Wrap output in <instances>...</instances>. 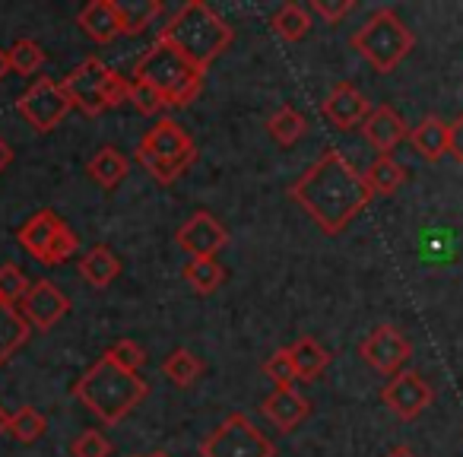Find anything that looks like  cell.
Segmentation results:
<instances>
[{"instance_id":"e0dca14e","label":"cell","mask_w":463,"mask_h":457,"mask_svg":"<svg viewBox=\"0 0 463 457\" xmlns=\"http://www.w3.org/2000/svg\"><path fill=\"white\" fill-rule=\"evenodd\" d=\"M80 29L99 45H109L121 35V16H118V0H92L80 10Z\"/></svg>"},{"instance_id":"d6a6232c","label":"cell","mask_w":463,"mask_h":457,"mask_svg":"<svg viewBox=\"0 0 463 457\" xmlns=\"http://www.w3.org/2000/svg\"><path fill=\"white\" fill-rule=\"evenodd\" d=\"M105 359L115 362V366L124 368V372L140 375V368L146 366V349H143L140 343H134V340H118L115 347L105 349Z\"/></svg>"},{"instance_id":"9a60e30c","label":"cell","mask_w":463,"mask_h":457,"mask_svg":"<svg viewBox=\"0 0 463 457\" xmlns=\"http://www.w3.org/2000/svg\"><path fill=\"white\" fill-rule=\"evenodd\" d=\"M362 134H365V140L372 143L381 156H391L393 149L410 137V128H406L403 115H400L397 109L378 105V109H372V115L362 121Z\"/></svg>"},{"instance_id":"b9f144b4","label":"cell","mask_w":463,"mask_h":457,"mask_svg":"<svg viewBox=\"0 0 463 457\" xmlns=\"http://www.w3.org/2000/svg\"><path fill=\"white\" fill-rule=\"evenodd\" d=\"M384 457H416V451H412V448H406V444H397V448H391Z\"/></svg>"},{"instance_id":"5bb4252c","label":"cell","mask_w":463,"mask_h":457,"mask_svg":"<svg viewBox=\"0 0 463 457\" xmlns=\"http://www.w3.org/2000/svg\"><path fill=\"white\" fill-rule=\"evenodd\" d=\"M321 111L334 128L353 130V128H362V121L372 115V102H368L353 83H336L334 90L327 92V99H324Z\"/></svg>"},{"instance_id":"60d3db41","label":"cell","mask_w":463,"mask_h":457,"mask_svg":"<svg viewBox=\"0 0 463 457\" xmlns=\"http://www.w3.org/2000/svg\"><path fill=\"white\" fill-rule=\"evenodd\" d=\"M10 162H14V147H10V143L4 140V137H0V172H4V168H7Z\"/></svg>"},{"instance_id":"30bf717a","label":"cell","mask_w":463,"mask_h":457,"mask_svg":"<svg viewBox=\"0 0 463 457\" xmlns=\"http://www.w3.org/2000/svg\"><path fill=\"white\" fill-rule=\"evenodd\" d=\"M410 353H412L410 340H406L397 328H391V324H381V328H374L359 347L362 359H365L374 372L387 375V378H393L397 372H403Z\"/></svg>"},{"instance_id":"4316f807","label":"cell","mask_w":463,"mask_h":457,"mask_svg":"<svg viewBox=\"0 0 463 457\" xmlns=\"http://www.w3.org/2000/svg\"><path fill=\"white\" fill-rule=\"evenodd\" d=\"M162 372L178 387H191L203 375V359L197 353H191V349H172L168 359L162 362Z\"/></svg>"},{"instance_id":"7c38bea8","label":"cell","mask_w":463,"mask_h":457,"mask_svg":"<svg viewBox=\"0 0 463 457\" xmlns=\"http://www.w3.org/2000/svg\"><path fill=\"white\" fill-rule=\"evenodd\" d=\"M431 397H435V394H431L429 381L416 372H397L384 385V391H381L384 406L393 413V416L403 419V423H410V419H416L419 413H425V406L431 404Z\"/></svg>"},{"instance_id":"603a6c76","label":"cell","mask_w":463,"mask_h":457,"mask_svg":"<svg viewBox=\"0 0 463 457\" xmlns=\"http://www.w3.org/2000/svg\"><path fill=\"white\" fill-rule=\"evenodd\" d=\"M289 356H292V368H296V378H302V381L321 378L324 368L330 366V353L315 340V337L296 340V347H289Z\"/></svg>"},{"instance_id":"9c48e42d","label":"cell","mask_w":463,"mask_h":457,"mask_svg":"<svg viewBox=\"0 0 463 457\" xmlns=\"http://www.w3.org/2000/svg\"><path fill=\"white\" fill-rule=\"evenodd\" d=\"M111 77V67H105L99 58H86L83 64H77L64 80L61 90L71 99L73 109H80L86 118H99L105 109V83Z\"/></svg>"},{"instance_id":"484cf974","label":"cell","mask_w":463,"mask_h":457,"mask_svg":"<svg viewBox=\"0 0 463 457\" xmlns=\"http://www.w3.org/2000/svg\"><path fill=\"white\" fill-rule=\"evenodd\" d=\"M270 26L283 42H298L308 35L311 16H308V10L298 7V4H283V7L270 16Z\"/></svg>"},{"instance_id":"d6986e66","label":"cell","mask_w":463,"mask_h":457,"mask_svg":"<svg viewBox=\"0 0 463 457\" xmlns=\"http://www.w3.org/2000/svg\"><path fill=\"white\" fill-rule=\"evenodd\" d=\"M29 337H33V328L23 318V311L16 305L0 302V366L14 359L29 343Z\"/></svg>"},{"instance_id":"836d02e7","label":"cell","mask_w":463,"mask_h":457,"mask_svg":"<svg viewBox=\"0 0 463 457\" xmlns=\"http://www.w3.org/2000/svg\"><path fill=\"white\" fill-rule=\"evenodd\" d=\"M77 248H80L77 233H73L67 223H61V229L54 233V239H52V245H48L45 258H42V264H48V267L64 264V261H71L73 254H77Z\"/></svg>"},{"instance_id":"8fae6325","label":"cell","mask_w":463,"mask_h":457,"mask_svg":"<svg viewBox=\"0 0 463 457\" xmlns=\"http://www.w3.org/2000/svg\"><path fill=\"white\" fill-rule=\"evenodd\" d=\"M178 248L184 254H191V261H203V258H216L225 245H229V229L219 223L213 213L200 210L187 219L184 225L175 235Z\"/></svg>"},{"instance_id":"f35d334b","label":"cell","mask_w":463,"mask_h":457,"mask_svg":"<svg viewBox=\"0 0 463 457\" xmlns=\"http://www.w3.org/2000/svg\"><path fill=\"white\" fill-rule=\"evenodd\" d=\"M128 86L130 80H124L118 71H111L109 83H105V109H118L121 102H128Z\"/></svg>"},{"instance_id":"4fadbf2b","label":"cell","mask_w":463,"mask_h":457,"mask_svg":"<svg viewBox=\"0 0 463 457\" xmlns=\"http://www.w3.org/2000/svg\"><path fill=\"white\" fill-rule=\"evenodd\" d=\"M16 309L23 311V318H26L33 330H52L54 324L71 311V299H67L52 280H35V283L29 286L26 299H23Z\"/></svg>"},{"instance_id":"ffe728a7","label":"cell","mask_w":463,"mask_h":457,"mask_svg":"<svg viewBox=\"0 0 463 457\" xmlns=\"http://www.w3.org/2000/svg\"><path fill=\"white\" fill-rule=\"evenodd\" d=\"M410 143L422 159L438 162L448 153V121H441L438 115H425L422 121L410 130Z\"/></svg>"},{"instance_id":"d590c367","label":"cell","mask_w":463,"mask_h":457,"mask_svg":"<svg viewBox=\"0 0 463 457\" xmlns=\"http://www.w3.org/2000/svg\"><path fill=\"white\" fill-rule=\"evenodd\" d=\"M264 375L273 381L277 387H292V381L296 378V368H292V356H289V347L277 349V353L270 356V359L264 362Z\"/></svg>"},{"instance_id":"f1b7e54d","label":"cell","mask_w":463,"mask_h":457,"mask_svg":"<svg viewBox=\"0 0 463 457\" xmlns=\"http://www.w3.org/2000/svg\"><path fill=\"white\" fill-rule=\"evenodd\" d=\"M45 429H48V419L35 406H20L16 413H7V432L23 444L39 442L45 435Z\"/></svg>"},{"instance_id":"74e56055","label":"cell","mask_w":463,"mask_h":457,"mask_svg":"<svg viewBox=\"0 0 463 457\" xmlns=\"http://www.w3.org/2000/svg\"><path fill=\"white\" fill-rule=\"evenodd\" d=\"M311 10L315 16L327 23H340L343 16H349L355 10V0H311Z\"/></svg>"},{"instance_id":"8992f818","label":"cell","mask_w":463,"mask_h":457,"mask_svg":"<svg viewBox=\"0 0 463 457\" xmlns=\"http://www.w3.org/2000/svg\"><path fill=\"white\" fill-rule=\"evenodd\" d=\"M412 45H416V39H412L410 26H406L391 7L374 10L365 20V26L353 35V48L378 73L397 71L406 54L412 52Z\"/></svg>"},{"instance_id":"f546056e","label":"cell","mask_w":463,"mask_h":457,"mask_svg":"<svg viewBox=\"0 0 463 457\" xmlns=\"http://www.w3.org/2000/svg\"><path fill=\"white\" fill-rule=\"evenodd\" d=\"M181 273H184V280L200 292V296H210V292H216L219 286H222V280H225V271H222V264H219L216 258L187 261Z\"/></svg>"},{"instance_id":"277c9868","label":"cell","mask_w":463,"mask_h":457,"mask_svg":"<svg viewBox=\"0 0 463 457\" xmlns=\"http://www.w3.org/2000/svg\"><path fill=\"white\" fill-rule=\"evenodd\" d=\"M203 73L206 71L194 67L184 54H178L172 45H165V42H156L134 67V80L149 83L156 92H162V99H165L168 105H175V109H184V105H191L194 99L200 96V90H203Z\"/></svg>"},{"instance_id":"7a4b0ae2","label":"cell","mask_w":463,"mask_h":457,"mask_svg":"<svg viewBox=\"0 0 463 457\" xmlns=\"http://www.w3.org/2000/svg\"><path fill=\"white\" fill-rule=\"evenodd\" d=\"M235 33L232 26L210 7L203 0H187L184 7L159 29V39L156 42H165L172 45L178 54H184L194 67L206 71L225 48L232 45Z\"/></svg>"},{"instance_id":"cb8c5ba5","label":"cell","mask_w":463,"mask_h":457,"mask_svg":"<svg viewBox=\"0 0 463 457\" xmlns=\"http://www.w3.org/2000/svg\"><path fill=\"white\" fill-rule=\"evenodd\" d=\"M406 181V168L400 166L393 156H378V159L368 166L365 172V185L372 194H384V197H391L393 191H400V185Z\"/></svg>"},{"instance_id":"d4e9b609","label":"cell","mask_w":463,"mask_h":457,"mask_svg":"<svg viewBox=\"0 0 463 457\" xmlns=\"http://www.w3.org/2000/svg\"><path fill=\"white\" fill-rule=\"evenodd\" d=\"M267 130H270V137L277 143H283V147H292V143H298L305 134H308V121H305L302 111H296L292 105H283V109L270 115V121H267Z\"/></svg>"},{"instance_id":"ac0fdd59","label":"cell","mask_w":463,"mask_h":457,"mask_svg":"<svg viewBox=\"0 0 463 457\" xmlns=\"http://www.w3.org/2000/svg\"><path fill=\"white\" fill-rule=\"evenodd\" d=\"M61 223H64V219H61L54 210H39L35 216H29L26 223H23V229L16 233V239H20V245L42 264V258H45L48 245H52V239L61 229Z\"/></svg>"},{"instance_id":"1f68e13d","label":"cell","mask_w":463,"mask_h":457,"mask_svg":"<svg viewBox=\"0 0 463 457\" xmlns=\"http://www.w3.org/2000/svg\"><path fill=\"white\" fill-rule=\"evenodd\" d=\"M29 277L16 264H0V302L20 305L29 292Z\"/></svg>"},{"instance_id":"f6af8a7d","label":"cell","mask_w":463,"mask_h":457,"mask_svg":"<svg viewBox=\"0 0 463 457\" xmlns=\"http://www.w3.org/2000/svg\"><path fill=\"white\" fill-rule=\"evenodd\" d=\"M146 457H168L165 451H153V454H146Z\"/></svg>"},{"instance_id":"5b68a950","label":"cell","mask_w":463,"mask_h":457,"mask_svg":"<svg viewBox=\"0 0 463 457\" xmlns=\"http://www.w3.org/2000/svg\"><path fill=\"white\" fill-rule=\"evenodd\" d=\"M197 159V147L187 137V130L172 118H162L143 134L140 147H137V162L153 175L159 185H172L178 181L187 168Z\"/></svg>"},{"instance_id":"8d00e7d4","label":"cell","mask_w":463,"mask_h":457,"mask_svg":"<svg viewBox=\"0 0 463 457\" xmlns=\"http://www.w3.org/2000/svg\"><path fill=\"white\" fill-rule=\"evenodd\" d=\"M71 451H73V457H109L111 454V442L99 429H86V432H80V435L73 438Z\"/></svg>"},{"instance_id":"3957f363","label":"cell","mask_w":463,"mask_h":457,"mask_svg":"<svg viewBox=\"0 0 463 457\" xmlns=\"http://www.w3.org/2000/svg\"><path fill=\"white\" fill-rule=\"evenodd\" d=\"M149 394V385L134 372H124L115 362L102 359L96 366L86 368L83 378L73 385V397L99 416L105 425H118L124 416H130V410L143 404V397Z\"/></svg>"},{"instance_id":"6da1fadb","label":"cell","mask_w":463,"mask_h":457,"mask_svg":"<svg viewBox=\"0 0 463 457\" xmlns=\"http://www.w3.org/2000/svg\"><path fill=\"white\" fill-rule=\"evenodd\" d=\"M289 197L315 219L321 233L336 235L372 204L374 194L368 191L365 175L346 156H340L336 149H327L289 187Z\"/></svg>"},{"instance_id":"83f0119b","label":"cell","mask_w":463,"mask_h":457,"mask_svg":"<svg viewBox=\"0 0 463 457\" xmlns=\"http://www.w3.org/2000/svg\"><path fill=\"white\" fill-rule=\"evenodd\" d=\"M162 14L159 0H128L118 4V16H121V35H137Z\"/></svg>"},{"instance_id":"7bdbcfd3","label":"cell","mask_w":463,"mask_h":457,"mask_svg":"<svg viewBox=\"0 0 463 457\" xmlns=\"http://www.w3.org/2000/svg\"><path fill=\"white\" fill-rule=\"evenodd\" d=\"M10 73V58H7V48H0V80Z\"/></svg>"},{"instance_id":"44dd1931","label":"cell","mask_w":463,"mask_h":457,"mask_svg":"<svg viewBox=\"0 0 463 457\" xmlns=\"http://www.w3.org/2000/svg\"><path fill=\"white\" fill-rule=\"evenodd\" d=\"M118 273H121V261H118V254L111 252L109 245L90 248V252L80 258V277L90 286H96V290L111 286L118 280Z\"/></svg>"},{"instance_id":"ab89813d","label":"cell","mask_w":463,"mask_h":457,"mask_svg":"<svg viewBox=\"0 0 463 457\" xmlns=\"http://www.w3.org/2000/svg\"><path fill=\"white\" fill-rule=\"evenodd\" d=\"M448 153L454 156L457 162H463V115H457L454 121L448 124Z\"/></svg>"},{"instance_id":"7402d4cb","label":"cell","mask_w":463,"mask_h":457,"mask_svg":"<svg viewBox=\"0 0 463 457\" xmlns=\"http://www.w3.org/2000/svg\"><path fill=\"white\" fill-rule=\"evenodd\" d=\"M128 168H130V162H128V156H124L121 149L102 147L90 159V166H86V175H90V178L96 181L99 187L111 191V187H118L124 178H128Z\"/></svg>"},{"instance_id":"2e32d148","label":"cell","mask_w":463,"mask_h":457,"mask_svg":"<svg viewBox=\"0 0 463 457\" xmlns=\"http://www.w3.org/2000/svg\"><path fill=\"white\" fill-rule=\"evenodd\" d=\"M260 410H264V416L270 419L279 432H292L308 419L311 404L296 391V387H277L270 397H264Z\"/></svg>"},{"instance_id":"ee69618b","label":"cell","mask_w":463,"mask_h":457,"mask_svg":"<svg viewBox=\"0 0 463 457\" xmlns=\"http://www.w3.org/2000/svg\"><path fill=\"white\" fill-rule=\"evenodd\" d=\"M7 432V413H4V406H0V435Z\"/></svg>"},{"instance_id":"ba28073f","label":"cell","mask_w":463,"mask_h":457,"mask_svg":"<svg viewBox=\"0 0 463 457\" xmlns=\"http://www.w3.org/2000/svg\"><path fill=\"white\" fill-rule=\"evenodd\" d=\"M71 109H73L71 99L64 96L58 80H52V77H39L20 99H16L20 118L33 130H39V134H48V130L58 128V124L71 115Z\"/></svg>"},{"instance_id":"52a82bcc","label":"cell","mask_w":463,"mask_h":457,"mask_svg":"<svg viewBox=\"0 0 463 457\" xmlns=\"http://www.w3.org/2000/svg\"><path fill=\"white\" fill-rule=\"evenodd\" d=\"M200 457H277V444L245 413H232L200 442Z\"/></svg>"},{"instance_id":"e575fe53","label":"cell","mask_w":463,"mask_h":457,"mask_svg":"<svg viewBox=\"0 0 463 457\" xmlns=\"http://www.w3.org/2000/svg\"><path fill=\"white\" fill-rule=\"evenodd\" d=\"M128 102L134 105L140 115H146V118H153V115H159L162 109H168V102L162 99V92H156L149 83H140V80H130V86H128Z\"/></svg>"},{"instance_id":"4dcf8cb0","label":"cell","mask_w":463,"mask_h":457,"mask_svg":"<svg viewBox=\"0 0 463 457\" xmlns=\"http://www.w3.org/2000/svg\"><path fill=\"white\" fill-rule=\"evenodd\" d=\"M10 71L20 73V77H35V73L45 67V52L35 39H16L14 48L7 52Z\"/></svg>"}]
</instances>
